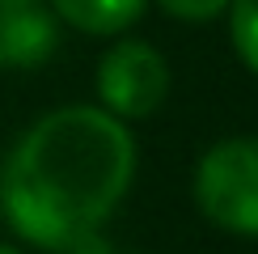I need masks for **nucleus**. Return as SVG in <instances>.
I'll use <instances>...</instances> for the list:
<instances>
[{
  "instance_id": "obj_1",
  "label": "nucleus",
  "mask_w": 258,
  "mask_h": 254,
  "mask_svg": "<svg viewBox=\"0 0 258 254\" xmlns=\"http://www.w3.org/2000/svg\"><path fill=\"white\" fill-rule=\"evenodd\" d=\"M136 136L102 106L47 110L13 144L0 174V212L30 246L63 250L123 204L136 178Z\"/></svg>"
},
{
  "instance_id": "obj_2",
  "label": "nucleus",
  "mask_w": 258,
  "mask_h": 254,
  "mask_svg": "<svg viewBox=\"0 0 258 254\" xmlns=\"http://www.w3.org/2000/svg\"><path fill=\"white\" fill-rule=\"evenodd\" d=\"M190 195L216 229L258 237V136L216 140L195 165Z\"/></svg>"
},
{
  "instance_id": "obj_3",
  "label": "nucleus",
  "mask_w": 258,
  "mask_h": 254,
  "mask_svg": "<svg viewBox=\"0 0 258 254\" xmlns=\"http://www.w3.org/2000/svg\"><path fill=\"white\" fill-rule=\"evenodd\" d=\"M169 93V64L144 38H119L98 59V102L123 123L148 119Z\"/></svg>"
},
{
  "instance_id": "obj_4",
  "label": "nucleus",
  "mask_w": 258,
  "mask_h": 254,
  "mask_svg": "<svg viewBox=\"0 0 258 254\" xmlns=\"http://www.w3.org/2000/svg\"><path fill=\"white\" fill-rule=\"evenodd\" d=\"M59 47V17L47 0L0 9V68H38Z\"/></svg>"
},
{
  "instance_id": "obj_5",
  "label": "nucleus",
  "mask_w": 258,
  "mask_h": 254,
  "mask_svg": "<svg viewBox=\"0 0 258 254\" xmlns=\"http://www.w3.org/2000/svg\"><path fill=\"white\" fill-rule=\"evenodd\" d=\"M47 5L63 26L81 30V34L114 38V34H123L127 26H136L144 17L148 0H47Z\"/></svg>"
},
{
  "instance_id": "obj_6",
  "label": "nucleus",
  "mask_w": 258,
  "mask_h": 254,
  "mask_svg": "<svg viewBox=\"0 0 258 254\" xmlns=\"http://www.w3.org/2000/svg\"><path fill=\"white\" fill-rule=\"evenodd\" d=\"M229 38L245 68L258 77V0H229Z\"/></svg>"
},
{
  "instance_id": "obj_7",
  "label": "nucleus",
  "mask_w": 258,
  "mask_h": 254,
  "mask_svg": "<svg viewBox=\"0 0 258 254\" xmlns=\"http://www.w3.org/2000/svg\"><path fill=\"white\" fill-rule=\"evenodd\" d=\"M161 13H169L174 21H190V26H203V21H216L229 0H157Z\"/></svg>"
},
{
  "instance_id": "obj_8",
  "label": "nucleus",
  "mask_w": 258,
  "mask_h": 254,
  "mask_svg": "<svg viewBox=\"0 0 258 254\" xmlns=\"http://www.w3.org/2000/svg\"><path fill=\"white\" fill-rule=\"evenodd\" d=\"M9 5H38V0H0V9H9Z\"/></svg>"
},
{
  "instance_id": "obj_9",
  "label": "nucleus",
  "mask_w": 258,
  "mask_h": 254,
  "mask_svg": "<svg viewBox=\"0 0 258 254\" xmlns=\"http://www.w3.org/2000/svg\"><path fill=\"white\" fill-rule=\"evenodd\" d=\"M0 254H21L17 246H9V241H0Z\"/></svg>"
}]
</instances>
